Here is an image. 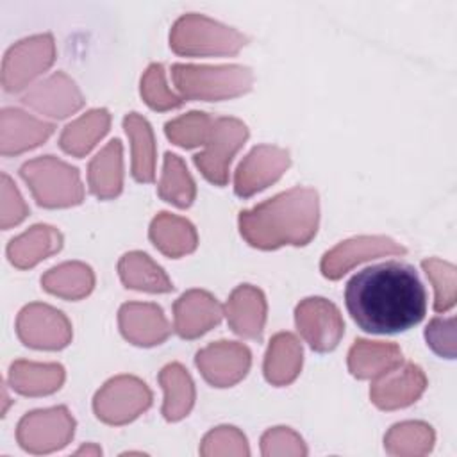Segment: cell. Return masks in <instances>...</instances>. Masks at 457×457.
<instances>
[{
    "label": "cell",
    "instance_id": "obj_1",
    "mask_svg": "<svg viewBox=\"0 0 457 457\" xmlns=\"http://www.w3.org/2000/svg\"><path fill=\"white\" fill-rule=\"evenodd\" d=\"M352 320L371 334H398L427 312V291L414 266L386 261L357 271L345 287Z\"/></svg>",
    "mask_w": 457,
    "mask_h": 457
},
{
    "label": "cell",
    "instance_id": "obj_2",
    "mask_svg": "<svg viewBox=\"0 0 457 457\" xmlns=\"http://www.w3.org/2000/svg\"><path fill=\"white\" fill-rule=\"evenodd\" d=\"M239 232L261 250L307 245L320 221V200L312 187H293L239 212Z\"/></svg>",
    "mask_w": 457,
    "mask_h": 457
},
{
    "label": "cell",
    "instance_id": "obj_3",
    "mask_svg": "<svg viewBox=\"0 0 457 457\" xmlns=\"http://www.w3.org/2000/svg\"><path fill=\"white\" fill-rule=\"evenodd\" d=\"M171 77L186 100L204 102H221L241 96L248 93L253 84L250 68L239 64H173Z\"/></svg>",
    "mask_w": 457,
    "mask_h": 457
},
{
    "label": "cell",
    "instance_id": "obj_4",
    "mask_svg": "<svg viewBox=\"0 0 457 457\" xmlns=\"http://www.w3.org/2000/svg\"><path fill=\"white\" fill-rule=\"evenodd\" d=\"M20 175L41 207H71L84 200V186L79 170L54 155L27 161L21 164Z\"/></svg>",
    "mask_w": 457,
    "mask_h": 457
},
{
    "label": "cell",
    "instance_id": "obj_5",
    "mask_svg": "<svg viewBox=\"0 0 457 457\" xmlns=\"http://www.w3.org/2000/svg\"><path fill=\"white\" fill-rule=\"evenodd\" d=\"M246 43L239 30L196 12L180 16L170 32L171 50L191 57L236 55Z\"/></svg>",
    "mask_w": 457,
    "mask_h": 457
},
{
    "label": "cell",
    "instance_id": "obj_6",
    "mask_svg": "<svg viewBox=\"0 0 457 457\" xmlns=\"http://www.w3.org/2000/svg\"><path fill=\"white\" fill-rule=\"evenodd\" d=\"M152 405V391L132 375H118L107 380L93 398V411L107 425L134 421Z\"/></svg>",
    "mask_w": 457,
    "mask_h": 457
},
{
    "label": "cell",
    "instance_id": "obj_7",
    "mask_svg": "<svg viewBox=\"0 0 457 457\" xmlns=\"http://www.w3.org/2000/svg\"><path fill=\"white\" fill-rule=\"evenodd\" d=\"M246 139L248 129L241 120L227 116L212 120L205 150L193 157L195 166L211 184L225 186L228 180V166L232 157Z\"/></svg>",
    "mask_w": 457,
    "mask_h": 457
},
{
    "label": "cell",
    "instance_id": "obj_8",
    "mask_svg": "<svg viewBox=\"0 0 457 457\" xmlns=\"http://www.w3.org/2000/svg\"><path fill=\"white\" fill-rule=\"evenodd\" d=\"M75 432V420L64 405L25 414L16 427V439L29 453H50L64 448Z\"/></svg>",
    "mask_w": 457,
    "mask_h": 457
},
{
    "label": "cell",
    "instance_id": "obj_9",
    "mask_svg": "<svg viewBox=\"0 0 457 457\" xmlns=\"http://www.w3.org/2000/svg\"><path fill=\"white\" fill-rule=\"evenodd\" d=\"M55 61L52 34H37L14 43L4 55L2 86L7 93L27 87L36 77L46 71Z\"/></svg>",
    "mask_w": 457,
    "mask_h": 457
},
{
    "label": "cell",
    "instance_id": "obj_10",
    "mask_svg": "<svg viewBox=\"0 0 457 457\" xmlns=\"http://www.w3.org/2000/svg\"><path fill=\"white\" fill-rule=\"evenodd\" d=\"M16 334L25 346L36 350H61L71 341L70 320L52 305L29 303L16 318Z\"/></svg>",
    "mask_w": 457,
    "mask_h": 457
},
{
    "label": "cell",
    "instance_id": "obj_11",
    "mask_svg": "<svg viewBox=\"0 0 457 457\" xmlns=\"http://www.w3.org/2000/svg\"><path fill=\"white\" fill-rule=\"evenodd\" d=\"M295 323L300 336L314 352L320 353L332 352L345 334V323L339 309L321 296L302 300L295 309Z\"/></svg>",
    "mask_w": 457,
    "mask_h": 457
},
{
    "label": "cell",
    "instance_id": "obj_12",
    "mask_svg": "<svg viewBox=\"0 0 457 457\" xmlns=\"http://www.w3.org/2000/svg\"><path fill=\"white\" fill-rule=\"evenodd\" d=\"M291 157L286 148L273 145L253 146L239 162L234 175V191L248 198L275 184L289 168Z\"/></svg>",
    "mask_w": 457,
    "mask_h": 457
},
{
    "label": "cell",
    "instance_id": "obj_13",
    "mask_svg": "<svg viewBox=\"0 0 457 457\" xmlns=\"http://www.w3.org/2000/svg\"><path fill=\"white\" fill-rule=\"evenodd\" d=\"M195 364L211 386L230 387L246 377L252 353L243 343L221 339L198 350Z\"/></svg>",
    "mask_w": 457,
    "mask_h": 457
},
{
    "label": "cell",
    "instance_id": "obj_14",
    "mask_svg": "<svg viewBox=\"0 0 457 457\" xmlns=\"http://www.w3.org/2000/svg\"><path fill=\"white\" fill-rule=\"evenodd\" d=\"M407 250L386 236H357L341 241L321 259V273L330 280L341 278L353 266L386 255H403Z\"/></svg>",
    "mask_w": 457,
    "mask_h": 457
},
{
    "label": "cell",
    "instance_id": "obj_15",
    "mask_svg": "<svg viewBox=\"0 0 457 457\" xmlns=\"http://www.w3.org/2000/svg\"><path fill=\"white\" fill-rule=\"evenodd\" d=\"M427 387L423 370L414 362H405L373 378L370 387L371 402L384 411H395L414 403Z\"/></svg>",
    "mask_w": 457,
    "mask_h": 457
},
{
    "label": "cell",
    "instance_id": "obj_16",
    "mask_svg": "<svg viewBox=\"0 0 457 457\" xmlns=\"http://www.w3.org/2000/svg\"><path fill=\"white\" fill-rule=\"evenodd\" d=\"M21 102L50 118H68L84 105V96L77 84L62 71H55L43 82L29 89Z\"/></svg>",
    "mask_w": 457,
    "mask_h": 457
},
{
    "label": "cell",
    "instance_id": "obj_17",
    "mask_svg": "<svg viewBox=\"0 0 457 457\" xmlns=\"http://www.w3.org/2000/svg\"><path fill=\"white\" fill-rule=\"evenodd\" d=\"M121 336L136 346H155L168 339L171 325L157 303L127 302L118 311Z\"/></svg>",
    "mask_w": 457,
    "mask_h": 457
},
{
    "label": "cell",
    "instance_id": "obj_18",
    "mask_svg": "<svg viewBox=\"0 0 457 457\" xmlns=\"http://www.w3.org/2000/svg\"><path fill=\"white\" fill-rule=\"evenodd\" d=\"M223 314V307L211 293L189 289L173 303V328L184 339H196L214 328Z\"/></svg>",
    "mask_w": 457,
    "mask_h": 457
},
{
    "label": "cell",
    "instance_id": "obj_19",
    "mask_svg": "<svg viewBox=\"0 0 457 457\" xmlns=\"http://www.w3.org/2000/svg\"><path fill=\"white\" fill-rule=\"evenodd\" d=\"M55 127L27 114L21 109L5 107L0 114V154L18 155L45 143Z\"/></svg>",
    "mask_w": 457,
    "mask_h": 457
},
{
    "label": "cell",
    "instance_id": "obj_20",
    "mask_svg": "<svg viewBox=\"0 0 457 457\" xmlns=\"http://www.w3.org/2000/svg\"><path fill=\"white\" fill-rule=\"evenodd\" d=\"M266 298L264 293L250 284L237 286L227 303H225V316L228 327L241 337L261 341L264 323H266Z\"/></svg>",
    "mask_w": 457,
    "mask_h": 457
},
{
    "label": "cell",
    "instance_id": "obj_21",
    "mask_svg": "<svg viewBox=\"0 0 457 457\" xmlns=\"http://www.w3.org/2000/svg\"><path fill=\"white\" fill-rule=\"evenodd\" d=\"M61 248L62 234L52 225L37 223L9 241L7 257L12 266L29 270L43 259L57 253Z\"/></svg>",
    "mask_w": 457,
    "mask_h": 457
},
{
    "label": "cell",
    "instance_id": "obj_22",
    "mask_svg": "<svg viewBox=\"0 0 457 457\" xmlns=\"http://www.w3.org/2000/svg\"><path fill=\"white\" fill-rule=\"evenodd\" d=\"M403 362L395 343L357 339L348 352V370L355 378H377Z\"/></svg>",
    "mask_w": 457,
    "mask_h": 457
},
{
    "label": "cell",
    "instance_id": "obj_23",
    "mask_svg": "<svg viewBox=\"0 0 457 457\" xmlns=\"http://www.w3.org/2000/svg\"><path fill=\"white\" fill-rule=\"evenodd\" d=\"M148 236L161 253L173 259L195 252L198 245V234L193 223L166 211L152 220Z\"/></svg>",
    "mask_w": 457,
    "mask_h": 457
},
{
    "label": "cell",
    "instance_id": "obj_24",
    "mask_svg": "<svg viewBox=\"0 0 457 457\" xmlns=\"http://www.w3.org/2000/svg\"><path fill=\"white\" fill-rule=\"evenodd\" d=\"M302 362L303 350L296 336L291 332H278L268 345L262 371L271 386H287L300 375Z\"/></svg>",
    "mask_w": 457,
    "mask_h": 457
},
{
    "label": "cell",
    "instance_id": "obj_25",
    "mask_svg": "<svg viewBox=\"0 0 457 457\" xmlns=\"http://www.w3.org/2000/svg\"><path fill=\"white\" fill-rule=\"evenodd\" d=\"M87 184L100 200H111L123 187V148L120 139L109 141L87 166Z\"/></svg>",
    "mask_w": 457,
    "mask_h": 457
},
{
    "label": "cell",
    "instance_id": "obj_26",
    "mask_svg": "<svg viewBox=\"0 0 457 457\" xmlns=\"http://www.w3.org/2000/svg\"><path fill=\"white\" fill-rule=\"evenodd\" d=\"M64 377V368L57 362L14 361L9 370L11 387L25 396L52 395L62 386Z\"/></svg>",
    "mask_w": 457,
    "mask_h": 457
},
{
    "label": "cell",
    "instance_id": "obj_27",
    "mask_svg": "<svg viewBox=\"0 0 457 457\" xmlns=\"http://www.w3.org/2000/svg\"><path fill=\"white\" fill-rule=\"evenodd\" d=\"M111 114L107 109H91L68 123L59 137V146L73 155L84 157L109 132Z\"/></svg>",
    "mask_w": 457,
    "mask_h": 457
},
{
    "label": "cell",
    "instance_id": "obj_28",
    "mask_svg": "<svg viewBox=\"0 0 457 457\" xmlns=\"http://www.w3.org/2000/svg\"><path fill=\"white\" fill-rule=\"evenodd\" d=\"M159 384L164 391L162 416L166 421H179L189 414L195 403V384L187 370L179 362H170L159 371Z\"/></svg>",
    "mask_w": 457,
    "mask_h": 457
},
{
    "label": "cell",
    "instance_id": "obj_29",
    "mask_svg": "<svg viewBox=\"0 0 457 457\" xmlns=\"http://www.w3.org/2000/svg\"><path fill=\"white\" fill-rule=\"evenodd\" d=\"M123 129L130 139L132 177L137 182H154L155 179V137L150 123L137 112L123 118Z\"/></svg>",
    "mask_w": 457,
    "mask_h": 457
},
{
    "label": "cell",
    "instance_id": "obj_30",
    "mask_svg": "<svg viewBox=\"0 0 457 457\" xmlns=\"http://www.w3.org/2000/svg\"><path fill=\"white\" fill-rule=\"evenodd\" d=\"M118 273L125 287L146 293H170L171 280L164 270L145 252H129L118 262Z\"/></svg>",
    "mask_w": 457,
    "mask_h": 457
},
{
    "label": "cell",
    "instance_id": "obj_31",
    "mask_svg": "<svg viewBox=\"0 0 457 457\" xmlns=\"http://www.w3.org/2000/svg\"><path fill=\"white\" fill-rule=\"evenodd\" d=\"M41 286L45 291L59 298L80 300L93 291L95 273L87 264L80 261H70L50 268L41 277Z\"/></svg>",
    "mask_w": 457,
    "mask_h": 457
},
{
    "label": "cell",
    "instance_id": "obj_32",
    "mask_svg": "<svg viewBox=\"0 0 457 457\" xmlns=\"http://www.w3.org/2000/svg\"><path fill=\"white\" fill-rule=\"evenodd\" d=\"M436 441L432 427L425 421H402L393 425L386 437L384 448L396 457H421L427 455Z\"/></svg>",
    "mask_w": 457,
    "mask_h": 457
},
{
    "label": "cell",
    "instance_id": "obj_33",
    "mask_svg": "<svg viewBox=\"0 0 457 457\" xmlns=\"http://www.w3.org/2000/svg\"><path fill=\"white\" fill-rule=\"evenodd\" d=\"M157 191L164 202L173 204L180 209L189 207L196 196V186L191 173L187 171L184 161L171 152L164 154L162 173Z\"/></svg>",
    "mask_w": 457,
    "mask_h": 457
},
{
    "label": "cell",
    "instance_id": "obj_34",
    "mask_svg": "<svg viewBox=\"0 0 457 457\" xmlns=\"http://www.w3.org/2000/svg\"><path fill=\"white\" fill-rule=\"evenodd\" d=\"M212 127V118L202 111H191L164 125L166 137L182 148H195L205 145Z\"/></svg>",
    "mask_w": 457,
    "mask_h": 457
},
{
    "label": "cell",
    "instance_id": "obj_35",
    "mask_svg": "<svg viewBox=\"0 0 457 457\" xmlns=\"http://www.w3.org/2000/svg\"><path fill=\"white\" fill-rule=\"evenodd\" d=\"M427 278L434 286V311L445 312L455 305L457 298V271L452 262L430 257L421 262Z\"/></svg>",
    "mask_w": 457,
    "mask_h": 457
},
{
    "label": "cell",
    "instance_id": "obj_36",
    "mask_svg": "<svg viewBox=\"0 0 457 457\" xmlns=\"http://www.w3.org/2000/svg\"><path fill=\"white\" fill-rule=\"evenodd\" d=\"M139 91L145 104L154 111L177 109L186 102L182 95H177L168 87L164 79V68L162 64H157V62L150 64L143 73Z\"/></svg>",
    "mask_w": 457,
    "mask_h": 457
},
{
    "label": "cell",
    "instance_id": "obj_37",
    "mask_svg": "<svg viewBox=\"0 0 457 457\" xmlns=\"http://www.w3.org/2000/svg\"><path fill=\"white\" fill-rule=\"evenodd\" d=\"M200 453L205 457H216V455L246 457L250 455V448L245 434L239 428L230 425H221L205 434L200 445Z\"/></svg>",
    "mask_w": 457,
    "mask_h": 457
},
{
    "label": "cell",
    "instance_id": "obj_38",
    "mask_svg": "<svg viewBox=\"0 0 457 457\" xmlns=\"http://www.w3.org/2000/svg\"><path fill=\"white\" fill-rule=\"evenodd\" d=\"M261 453L264 457H275V455L300 457V455H307V446L303 439L289 427H275L262 434Z\"/></svg>",
    "mask_w": 457,
    "mask_h": 457
},
{
    "label": "cell",
    "instance_id": "obj_39",
    "mask_svg": "<svg viewBox=\"0 0 457 457\" xmlns=\"http://www.w3.org/2000/svg\"><path fill=\"white\" fill-rule=\"evenodd\" d=\"M455 318H434L425 328L427 345L441 357L453 359L457 352L455 343Z\"/></svg>",
    "mask_w": 457,
    "mask_h": 457
},
{
    "label": "cell",
    "instance_id": "obj_40",
    "mask_svg": "<svg viewBox=\"0 0 457 457\" xmlns=\"http://www.w3.org/2000/svg\"><path fill=\"white\" fill-rule=\"evenodd\" d=\"M29 214V205L20 195L16 184L2 173V202H0V225L4 230L21 223Z\"/></svg>",
    "mask_w": 457,
    "mask_h": 457
},
{
    "label": "cell",
    "instance_id": "obj_41",
    "mask_svg": "<svg viewBox=\"0 0 457 457\" xmlns=\"http://www.w3.org/2000/svg\"><path fill=\"white\" fill-rule=\"evenodd\" d=\"M77 453H93V455H98L102 453V450L98 446H82L80 450H77Z\"/></svg>",
    "mask_w": 457,
    "mask_h": 457
}]
</instances>
